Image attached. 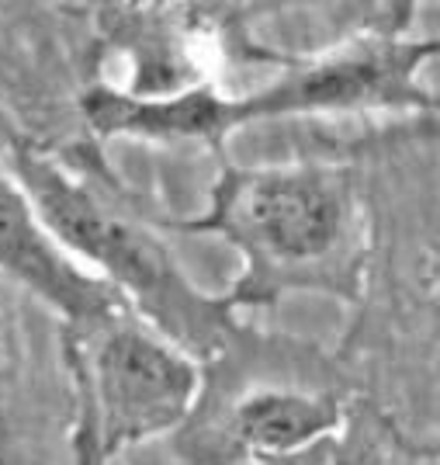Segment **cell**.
<instances>
[{"instance_id":"cell-4","label":"cell","mask_w":440,"mask_h":465,"mask_svg":"<svg viewBox=\"0 0 440 465\" xmlns=\"http://www.w3.org/2000/svg\"><path fill=\"white\" fill-rule=\"evenodd\" d=\"M70 465H115L171 438L191 413L201 365L146 327L129 306L59 323Z\"/></svg>"},{"instance_id":"cell-2","label":"cell","mask_w":440,"mask_h":465,"mask_svg":"<svg viewBox=\"0 0 440 465\" xmlns=\"http://www.w3.org/2000/svg\"><path fill=\"white\" fill-rule=\"evenodd\" d=\"M7 171L59 247L198 365L211 361L243 327L226 292L198 289L153 223L115 194L35 146H11Z\"/></svg>"},{"instance_id":"cell-9","label":"cell","mask_w":440,"mask_h":465,"mask_svg":"<svg viewBox=\"0 0 440 465\" xmlns=\"http://www.w3.org/2000/svg\"><path fill=\"white\" fill-rule=\"evenodd\" d=\"M18 400V348L7 323L0 320V441L11 430V410Z\"/></svg>"},{"instance_id":"cell-7","label":"cell","mask_w":440,"mask_h":465,"mask_svg":"<svg viewBox=\"0 0 440 465\" xmlns=\"http://www.w3.org/2000/svg\"><path fill=\"white\" fill-rule=\"evenodd\" d=\"M80 115L101 139H142L167 146H222L232 133L247 125L240 97L222 94L211 84L163 97L125 94L112 84H97L80 97Z\"/></svg>"},{"instance_id":"cell-1","label":"cell","mask_w":440,"mask_h":465,"mask_svg":"<svg viewBox=\"0 0 440 465\" xmlns=\"http://www.w3.org/2000/svg\"><path fill=\"white\" fill-rule=\"evenodd\" d=\"M219 236L240 253L226 289L232 310H270L288 295L361 302L371 264V226L361 174L337 160L226 163L205 213L171 223Z\"/></svg>"},{"instance_id":"cell-3","label":"cell","mask_w":440,"mask_h":465,"mask_svg":"<svg viewBox=\"0 0 440 465\" xmlns=\"http://www.w3.org/2000/svg\"><path fill=\"white\" fill-rule=\"evenodd\" d=\"M361 396L340 354L240 327L201 365L191 413L171 434L181 465H264L337 434Z\"/></svg>"},{"instance_id":"cell-8","label":"cell","mask_w":440,"mask_h":465,"mask_svg":"<svg viewBox=\"0 0 440 465\" xmlns=\"http://www.w3.org/2000/svg\"><path fill=\"white\" fill-rule=\"evenodd\" d=\"M437 445L413 438L396 413L375 396H357L337 434L308 445L298 455L264 465H434Z\"/></svg>"},{"instance_id":"cell-5","label":"cell","mask_w":440,"mask_h":465,"mask_svg":"<svg viewBox=\"0 0 440 465\" xmlns=\"http://www.w3.org/2000/svg\"><path fill=\"white\" fill-rule=\"evenodd\" d=\"M409 15L406 7L399 21L361 28L308 56L281 59L278 77L240 97L243 122L375 112L434 115L437 97L423 84V70L440 53V42L409 35Z\"/></svg>"},{"instance_id":"cell-6","label":"cell","mask_w":440,"mask_h":465,"mask_svg":"<svg viewBox=\"0 0 440 465\" xmlns=\"http://www.w3.org/2000/svg\"><path fill=\"white\" fill-rule=\"evenodd\" d=\"M0 278L39 299L45 310L56 312L59 323H77L125 306L49 236L11 171H0Z\"/></svg>"}]
</instances>
